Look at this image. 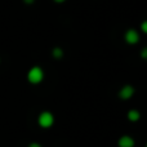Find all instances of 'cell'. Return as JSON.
Wrapping results in <instances>:
<instances>
[{
	"instance_id": "8fae6325",
	"label": "cell",
	"mask_w": 147,
	"mask_h": 147,
	"mask_svg": "<svg viewBox=\"0 0 147 147\" xmlns=\"http://www.w3.org/2000/svg\"><path fill=\"white\" fill-rule=\"evenodd\" d=\"M23 1H25V3H27V4H32V3L35 1V0H23Z\"/></svg>"
},
{
	"instance_id": "3957f363",
	"label": "cell",
	"mask_w": 147,
	"mask_h": 147,
	"mask_svg": "<svg viewBox=\"0 0 147 147\" xmlns=\"http://www.w3.org/2000/svg\"><path fill=\"white\" fill-rule=\"evenodd\" d=\"M125 41L128 44H137L140 41V34L137 32L136 30H128L125 32Z\"/></svg>"
},
{
	"instance_id": "6da1fadb",
	"label": "cell",
	"mask_w": 147,
	"mask_h": 147,
	"mask_svg": "<svg viewBox=\"0 0 147 147\" xmlns=\"http://www.w3.org/2000/svg\"><path fill=\"white\" fill-rule=\"evenodd\" d=\"M43 78H44L43 70H41L40 67H38V66L32 67V69H31L30 71H28V74H27V79H28V81H30L31 84H39L41 80H43Z\"/></svg>"
},
{
	"instance_id": "ba28073f",
	"label": "cell",
	"mask_w": 147,
	"mask_h": 147,
	"mask_svg": "<svg viewBox=\"0 0 147 147\" xmlns=\"http://www.w3.org/2000/svg\"><path fill=\"white\" fill-rule=\"evenodd\" d=\"M141 30H142L145 34H147V21H143L142 22V25H141Z\"/></svg>"
},
{
	"instance_id": "7a4b0ae2",
	"label": "cell",
	"mask_w": 147,
	"mask_h": 147,
	"mask_svg": "<svg viewBox=\"0 0 147 147\" xmlns=\"http://www.w3.org/2000/svg\"><path fill=\"white\" fill-rule=\"evenodd\" d=\"M38 123L41 128H51L54 123V117L51 112L48 111H44L39 115V119H38Z\"/></svg>"
},
{
	"instance_id": "52a82bcc",
	"label": "cell",
	"mask_w": 147,
	"mask_h": 147,
	"mask_svg": "<svg viewBox=\"0 0 147 147\" xmlns=\"http://www.w3.org/2000/svg\"><path fill=\"white\" fill-rule=\"evenodd\" d=\"M62 56H63V53H62V51L59 48L53 49V57H54V58H61Z\"/></svg>"
},
{
	"instance_id": "7c38bea8",
	"label": "cell",
	"mask_w": 147,
	"mask_h": 147,
	"mask_svg": "<svg viewBox=\"0 0 147 147\" xmlns=\"http://www.w3.org/2000/svg\"><path fill=\"white\" fill-rule=\"evenodd\" d=\"M54 1H56V3H59V4H61V3H63L65 0H54Z\"/></svg>"
},
{
	"instance_id": "277c9868",
	"label": "cell",
	"mask_w": 147,
	"mask_h": 147,
	"mask_svg": "<svg viewBox=\"0 0 147 147\" xmlns=\"http://www.w3.org/2000/svg\"><path fill=\"white\" fill-rule=\"evenodd\" d=\"M133 94H134V88H133L132 85L123 86V88L120 89V92H119V97L121 99H129V98H132Z\"/></svg>"
},
{
	"instance_id": "5b68a950",
	"label": "cell",
	"mask_w": 147,
	"mask_h": 147,
	"mask_svg": "<svg viewBox=\"0 0 147 147\" xmlns=\"http://www.w3.org/2000/svg\"><path fill=\"white\" fill-rule=\"evenodd\" d=\"M119 147H134V140L129 136H123L117 142Z\"/></svg>"
},
{
	"instance_id": "4fadbf2b",
	"label": "cell",
	"mask_w": 147,
	"mask_h": 147,
	"mask_svg": "<svg viewBox=\"0 0 147 147\" xmlns=\"http://www.w3.org/2000/svg\"><path fill=\"white\" fill-rule=\"evenodd\" d=\"M146 147H147V145H146Z\"/></svg>"
},
{
	"instance_id": "30bf717a",
	"label": "cell",
	"mask_w": 147,
	"mask_h": 147,
	"mask_svg": "<svg viewBox=\"0 0 147 147\" xmlns=\"http://www.w3.org/2000/svg\"><path fill=\"white\" fill-rule=\"evenodd\" d=\"M28 147H41V146H40V145H39V143L34 142V143H30V145H28Z\"/></svg>"
},
{
	"instance_id": "8992f818",
	"label": "cell",
	"mask_w": 147,
	"mask_h": 147,
	"mask_svg": "<svg viewBox=\"0 0 147 147\" xmlns=\"http://www.w3.org/2000/svg\"><path fill=\"white\" fill-rule=\"evenodd\" d=\"M140 117H141V114L137 110H130V111L128 112V119H129L130 121H137V120H140Z\"/></svg>"
},
{
	"instance_id": "9c48e42d",
	"label": "cell",
	"mask_w": 147,
	"mask_h": 147,
	"mask_svg": "<svg viewBox=\"0 0 147 147\" xmlns=\"http://www.w3.org/2000/svg\"><path fill=\"white\" fill-rule=\"evenodd\" d=\"M141 57H142V58H145V59H147V48L142 49V52H141Z\"/></svg>"
}]
</instances>
